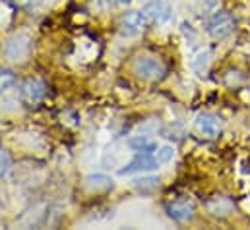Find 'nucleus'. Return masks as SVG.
Masks as SVG:
<instances>
[{
  "mask_svg": "<svg viewBox=\"0 0 250 230\" xmlns=\"http://www.w3.org/2000/svg\"><path fill=\"white\" fill-rule=\"evenodd\" d=\"M16 85V76L10 70H0V93H6Z\"/></svg>",
  "mask_w": 250,
  "mask_h": 230,
  "instance_id": "nucleus-13",
  "label": "nucleus"
},
{
  "mask_svg": "<svg viewBox=\"0 0 250 230\" xmlns=\"http://www.w3.org/2000/svg\"><path fill=\"white\" fill-rule=\"evenodd\" d=\"M194 128L202 137H208V139H213V137H217L221 134V122H219L217 116L211 115V113H200L196 116Z\"/></svg>",
  "mask_w": 250,
  "mask_h": 230,
  "instance_id": "nucleus-7",
  "label": "nucleus"
},
{
  "mask_svg": "<svg viewBox=\"0 0 250 230\" xmlns=\"http://www.w3.org/2000/svg\"><path fill=\"white\" fill-rule=\"evenodd\" d=\"M173 157H175V147H173V145H161V147L155 149V159H157L159 165L171 163Z\"/></svg>",
  "mask_w": 250,
  "mask_h": 230,
  "instance_id": "nucleus-12",
  "label": "nucleus"
},
{
  "mask_svg": "<svg viewBox=\"0 0 250 230\" xmlns=\"http://www.w3.org/2000/svg\"><path fill=\"white\" fill-rule=\"evenodd\" d=\"M113 2H115V4H130L132 0H113Z\"/></svg>",
  "mask_w": 250,
  "mask_h": 230,
  "instance_id": "nucleus-17",
  "label": "nucleus"
},
{
  "mask_svg": "<svg viewBox=\"0 0 250 230\" xmlns=\"http://www.w3.org/2000/svg\"><path fill=\"white\" fill-rule=\"evenodd\" d=\"M45 93H47V85L37 77L25 79L20 87V99L25 107H37L43 101Z\"/></svg>",
  "mask_w": 250,
  "mask_h": 230,
  "instance_id": "nucleus-3",
  "label": "nucleus"
},
{
  "mask_svg": "<svg viewBox=\"0 0 250 230\" xmlns=\"http://www.w3.org/2000/svg\"><path fill=\"white\" fill-rule=\"evenodd\" d=\"M134 72L144 81H161L167 74V68L159 58L138 57L134 60Z\"/></svg>",
  "mask_w": 250,
  "mask_h": 230,
  "instance_id": "nucleus-1",
  "label": "nucleus"
},
{
  "mask_svg": "<svg viewBox=\"0 0 250 230\" xmlns=\"http://www.w3.org/2000/svg\"><path fill=\"white\" fill-rule=\"evenodd\" d=\"M35 0H14V4L16 6H20V8H27V6H31Z\"/></svg>",
  "mask_w": 250,
  "mask_h": 230,
  "instance_id": "nucleus-16",
  "label": "nucleus"
},
{
  "mask_svg": "<svg viewBox=\"0 0 250 230\" xmlns=\"http://www.w3.org/2000/svg\"><path fill=\"white\" fill-rule=\"evenodd\" d=\"M142 12H144L146 19L155 25H163L171 19V6L165 0H149L144 4Z\"/></svg>",
  "mask_w": 250,
  "mask_h": 230,
  "instance_id": "nucleus-4",
  "label": "nucleus"
},
{
  "mask_svg": "<svg viewBox=\"0 0 250 230\" xmlns=\"http://www.w3.org/2000/svg\"><path fill=\"white\" fill-rule=\"evenodd\" d=\"M85 188L89 192H107L113 188V180L103 174H91L85 178Z\"/></svg>",
  "mask_w": 250,
  "mask_h": 230,
  "instance_id": "nucleus-10",
  "label": "nucleus"
},
{
  "mask_svg": "<svg viewBox=\"0 0 250 230\" xmlns=\"http://www.w3.org/2000/svg\"><path fill=\"white\" fill-rule=\"evenodd\" d=\"M136 186L138 188H157L159 180L157 178H142V180H136Z\"/></svg>",
  "mask_w": 250,
  "mask_h": 230,
  "instance_id": "nucleus-15",
  "label": "nucleus"
},
{
  "mask_svg": "<svg viewBox=\"0 0 250 230\" xmlns=\"http://www.w3.org/2000/svg\"><path fill=\"white\" fill-rule=\"evenodd\" d=\"M128 147H130L132 151H136V153H155L157 143L151 141V139L146 137V135H136V137H132V139L128 141Z\"/></svg>",
  "mask_w": 250,
  "mask_h": 230,
  "instance_id": "nucleus-11",
  "label": "nucleus"
},
{
  "mask_svg": "<svg viewBox=\"0 0 250 230\" xmlns=\"http://www.w3.org/2000/svg\"><path fill=\"white\" fill-rule=\"evenodd\" d=\"M10 169H12V159H10V155H8L4 149H0V178H4L6 174L10 172Z\"/></svg>",
  "mask_w": 250,
  "mask_h": 230,
  "instance_id": "nucleus-14",
  "label": "nucleus"
},
{
  "mask_svg": "<svg viewBox=\"0 0 250 230\" xmlns=\"http://www.w3.org/2000/svg\"><path fill=\"white\" fill-rule=\"evenodd\" d=\"M29 49H31V43L27 35H14L4 45V57L8 60H21L29 55Z\"/></svg>",
  "mask_w": 250,
  "mask_h": 230,
  "instance_id": "nucleus-8",
  "label": "nucleus"
},
{
  "mask_svg": "<svg viewBox=\"0 0 250 230\" xmlns=\"http://www.w3.org/2000/svg\"><path fill=\"white\" fill-rule=\"evenodd\" d=\"M233 29H235V19L229 12H223V10L215 12L206 23V31L211 39H225L233 33Z\"/></svg>",
  "mask_w": 250,
  "mask_h": 230,
  "instance_id": "nucleus-2",
  "label": "nucleus"
},
{
  "mask_svg": "<svg viewBox=\"0 0 250 230\" xmlns=\"http://www.w3.org/2000/svg\"><path fill=\"white\" fill-rule=\"evenodd\" d=\"M167 213H169V217L173 219V221H177V223H187L192 219V215H194V207H192V203H188V201H175V203H171L169 207H167Z\"/></svg>",
  "mask_w": 250,
  "mask_h": 230,
  "instance_id": "nucleus-9",
  "label": "nucleus"
},
{
  "mask_svg": "<svg viewBox=\"0 0 250 230\" xmlns=\"http://www.w3.org/2000/svg\"><path fill=\"white\" fill-rule=\"evenodd\" d=\"M147 19L144 16L142 10H130L125 12L121 18H119V27H121V33L126 37H132V35H138L144 27H146Z\"/></svg>",
  "mask_w": 250,
  "mask_h": 230,
  "instance_id": "nucleus-5",
  "label": "nucleus"
},
{
  "mask_svg": "<svg viewBox=\"0 0 250 230\" xmlns=\"http://www.w3.org/2000/svg\"><path fill=\"white\" fill-rule=\"evenodd\" d=\"M159 169V163L155 159V153H136V157L126 165L125 169H121L119 174H136V172H149Z\"/></svg>",
  "mask_w": 250,
  "mask_h": 230,
  "instance_id": "nucleus-6",
  "label": "nucleus"
}]
</instances>
